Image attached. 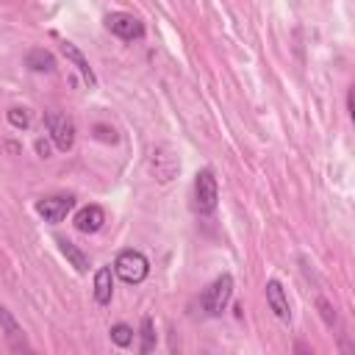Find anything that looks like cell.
Instances as JSON below:
<instances>
[{
    "mask_svg": "<svg viewBox=\"0 0 355 355\" xmlns=\"http://www.w3.org/2000/svg\"><path fill=\"white\" fill-rule=\"evenodd\" d=\"M44 128L50 133V141L55 150L67 153L75 144V119L67 111H44Z\"/></svg>",
    "mask_w": 355,
    "mask_h": 355,
    "instance_id": "1",
    "label": "cell"
},
{
    "mask_svg": "<svg viewBox=\"0 0 355 355\" xmlns=\"http://www.w3.org/2000/svg\"><path fill=\"white\" fill-rule=\"evenodd\" d=\"M219 202V183L211 169H200L194 178V211L200 216H211Z\"/></svg>",
    "mask_w": 355,
    "mask_h": 355,
    "instance_id": "2",
    "label": "cell"
},
{
    "mask_svg": "<svg viewBox=\"0 0 355 355\" xmlns=\"http://www.w3.org/2000/svg\"><path fill=\"white\" fill-rule=\"evenodd\" d=\"M114 275L130 286L141 283L147 275H150V261L144 258V252L139 250H122L114 261Z\"/></svg>",
    "mask_w": 355,
    "mask_h": 355,
    "instance_id": "3",
    "label": "cell"
},
{
    "mask_svg": "<svg viewBox=\"0 0 355 355\" xmlns=\"http://www.w3.org/2000/svg\"><path fill=\"white\" fill-rule=\"evenodd\" d=\"M230 297H233V275L225 272V275H219V277L202 291L200 305H202V311H205L208 316H219V313L227 308Z\"/></svg>",
    "mask_w": 355,
    "mask_h": 355,
    "instance_id": "4",
    "label": "cell"
},
{
    "mask_svg": "<svg viewBox=\"0 0 355 355\" xmlns=\"http://www.w3.org/2000/svg\"><path fill=\"white\" fill-rule=\"evenodd\" d=\"M105 28H108L114 36L125 39V42H133V39H141V36H144L141 19L133 17V14H128V11H114V14H108V17H105Z\"/></svg>",
    "mask_w": 355,
    "mask_h": 355,
    "instance_id": "5",
    "label": "cell"
},
{
    "mask_svg": "<svg viewBox=\"0 0 355 355\" xmlns=\"http://www.w3.org/2000/svg\"><path fill=\"white\" fill-rule=\"evenodd\" d=\"M75 205V197L72 194H50V197H42L36 202V214L50 222V225H58L61 219H67V214L72 211Z\"/></svg>",
    "mask_w": 355,
    "mask_h": 355,
    "instance_id": "6",
    "label": "cell"
},
{
    "mask_svg": "<svg viewBox=\"0 0 355 355\" xmlns=\"http://www.w3.org/2000/svg\"><path fill=\"white\" fill-rule=\"evenodd\" d=\"M150 169H153V175H155L161 183H166V180L175 178V172L180 169V164H178V155L164 144V147H155V150H153V155H150Z\"/></svg>",
    "mask_w": 355,
    "mask_h": 355,
    "instance_id": "7",
    "label": "cell"
},
{
    "mask_svg": "<svg viewBox=\"0 0 355 355\" xmlns=\"http://www.w3.org/2000/svg\"><path fill=\"white\" fill-rule=\"evenodd\" d=\"M72 225H75L80 233H97V230L105 225V211H103L100 205H83V208L75 214Z\"/></svg>",
    "mask_w": 355,
    "mask_h": 355,
    "instance_id": "8",
    "label": "cell"
},
{
    "mask_svg": "<svg viewBox=\"0 0 355 355\" xmlns=\"http://www.w3.org/2000/svg\"><path fill=\"white\" fill-rule=\"evenodd\" d=\"M266 302H269L272 313H275L280 322H288V319H291V308H288L286 288H283L277 280H269V283H266Z\"/></svg>",
    "mask_w": 355,
    "mask_h": 355,
    "instance_id": "9",
    "label": "cell"
},
{
    "mask_svg": "<svg viewBox=\"0 0 355 355\" xmlns=\"http://www.w3.org/2000/svg\"><path fill=\"white\" fill-rule=\"evenodd\" d=\"M111 297H114V269L100 266L94 272V300H97V305H108Z\"/></svg>",
    "mask_w": 355,
    "mask_h": 355,
    "instance_id": "10",
    "label": "cell"
},
{
    "mask_svg": "<svg viewBox=\"0 0 355 355\" xmlns=\"http://www.w3.org/2000/svg\"><path fill=\"white\" fill-rule=\"evenodd\" d=\"M61 53L67 55V61H72V64H75V69L83 75V80H86L89 86H94V83H97V78H94V69L89 67L86 55H83V53H80V50H78L72 42H64V44H61Z\"/></svg>",
    "mask_w": 355,
    "mask_h": 355,
    "instance_id": "11",
    "label": "cell"
},
{
    "mask_svg": "<svg viewBox=\"0 0 355 355\" xmlns=\"http://www.w3.org/2000/svg\"><path fill=\"white\" fill-rule=\"evenodd\" d=\"M25 67H28L31 72H53V69H55V58H53L50 50L33 47V50H28V55H25Z\"/></svg>",
    "mask_w": 355,
    "mask_h": 355,
    "instance_id": "12",
    "label": "cell"
},
{
    "mask_svg": "<svg viewBox=\"0 0 355 355\" xmlns=\"http://www.w3.org/2000/svg\"><path fill=\"white\" fill-rule=\"evenodd\" d=\"M58 250L64 252V258L78 269V272H86L89 269V255L83 252V250H78L72 241H67V239H58Z\"/></svg>",
    "mask_w": 355,
    "mask_h": 355,
    "instance_id": "13",
    "label": "cell"
},
{
    "mask_svg": "<svg viewBox=\"0 0 355 355\" xmlns=\"http://www.w3.org/2000/svg\"><path fill=\"white\" fill-rule=\"evenodd\" d=\"M150 349H155V324L150 316L141 319V344H139V352L147 355Z\"/></svg>",
    "mask_w": 355,
    "mask_h": 355,
    "instance_id": "14",
    "label": "cell"
},
{
    "mask_svg": "<svg viewBox=\"0 0 355 355\" xmlns=\"http://www.w3.org/2000/svg\"><path fill=\"white\" fill-rule=\"evenodd\" d=\"M108 333H111V341H114L116 347H130V344H133V327H130V324H125V322L114 324Z\"/></svg>",
    "mask_w": 355,
    "mask_h": 355,
    "instance_id": "15",
    "label": "cell"
},
{
    "mask_svg": "<svg viewBox=\"0 0 355 355\" xmlns=\"http://www.w3.org/2000/svg\"><path fill=\"white\" fill-rule=\"evenodd\" d=\"M6 119L11 122V128H17V130H25V128L31 125V111H28V108H19V105H14V108H8V111H6Z\"/></svg>",
    "mask_w": 355,
    "mask_h": 355,
    "instance_id": "16",
    "label": "cell"
},
{
    "mask_svg": "<svg viewBox=\"0 0 355 355\" xmlns=\"http://www.w3.org/2000/svg\"><path fill=\"white\" fill-rule=\"evenodd\" d=\"M0 324H3V330H6V336H8L11 341H14L17 336H22V330H19V324L14 322V316H11V313H8V311H6L3 305H0Z\"/></svg>",
    "mask_w": 355,
    "mask_h": 355,
    "instance_id": "17",
    "label": "cell"
},
{
    "mask_svg": "<svg viewBox=\"0 0 355 355\" xmlns=\"http://www.w3.org/2000/svg\"><path fill=\"white\" fill-rule=\"evenodd\" d=\"M94 139L114 144V141H116V130H114V128H108V125H94Z\"/></svg>",
    "mask_w": 355,
    "mask_h": 355,
    "instance_id": "18",
    "label": "cell"
},
{
    "mask_svg": "<svg viewBox=\"0 0 355 355\" xmlns=\"http://www.w3.org/2000/svg\"><path fill=\"white\" fill-rule=\"evenodd\" d=\"M319 308H322V316H324V322H327V324H333V322H336V313H333V308H330V302H324V300H319Z\"/></svg>",
    "mask_w": 355,
    "mask_h": 355,
    "instance_id": "19",
    "label": "cell"
},
{
    "mask_svg": "<svg viewBox=\"0 0 355 355\" xmlns=\"http://www.w3.org/2000/svg\"><path fill=\"white\" fill-rule=\"evenodd\" d=\"M36 153H39L42 158H50V153H53V150H50V144H47L44 139H39V141H36Z\"/></svg>",
    "mask_w": 355,
    "mask_h": 355,
    "instance_id": "20",
    "label": "cell"
},
{
    "mask_svg": "<svg viewBox=\"0 0 355 355\" xmlns=\"http://www.w3.org/2000/svg\"><path fill=\"white\" fill-rule=\"evenodd\" d=\"M352 94H355V86H349V92H347V111H349V114H355V100H352Z\"/></svg>",
    "mask_w": 355,
    "mask_h": 355,
    "instance_id": "21",
    "label": "cell"
}]
</instances>
